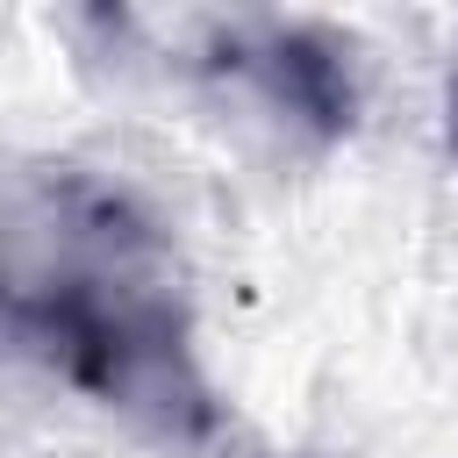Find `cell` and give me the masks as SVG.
Here are the masks:
<instances>
[{
    "mask_svg": "<svg viewBox=\"0 0 458 458\" xmlns=\"http://www.w3.org/2000/svg\"><path fill=\"white\" fill-rule=\"evenodd\" d=\"M451 136H458V86H451Z\"/></svg>",
    "mask_w": 458,
    "mask_h": 458,
    "instance_id": "3",
    "label": "cell"
},
{
    "mask_svg": "<svg viewBox=\"0 0 458 458\" xmlns=\"http://www.w3.org/2000/svg\"><path fill=\"white\" fill-rule=\"evenodd\" d=\"M215 100L250 107L286 143L329 150L358 122V64L351 43L286 21V14H208L193 21V57H179Z\"/></svg>",
    "mask_w": 458,
    "mask_h": 458,
    "instance_id": "2",
    "label": "cell"
},
{
    "mask_svg": "<svg viewBox=\"0 0 458 458\" xmlns=\"http://www.w3.org/2000/svg\"><path fill=\"white\" fill-rule=\"evenodd\" d=\"M0 315L57 379L157 437H208L222 415L193 351L179 258L122 186L86 172L43 179L29 265L0 272Z\"/></svg>",
    "mask_w": 458,
    "mask_h": 458,
    "instance_id": "1",
    "label": "cell"
}]
</instances>
